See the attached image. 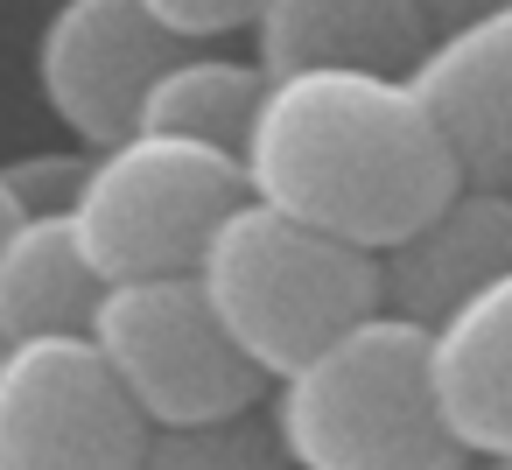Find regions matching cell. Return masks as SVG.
I'll return each instance as SVG.
<instances>
[{"mask_svg":"<svg viewBox=\"0 0 512 470\" xmlns=\"http://www.w3.org/2000/svg\"><path fill=\"white\" fill-rule=\"evenodd\" d=\"M428 43L435 15L414 0H260L253 8L260 78H302V71L407 78Z\"/></svg>","mask_w":512,"mask_h":470,"instance_id":"obj_10","label":"cell"},{"mask_svg":"<svg viewBox=\"0 0 512 470\" xmlns=\"http://www.w3.org/2000/svg\"><path fill=\"white\" fill-rule=\"evenodd\" d=\"M260 99H267V78H260L253 57L183 50V57L148 85V99H141V113H134V134L190 141V148H211V155H232V162H239Z\"/></svg>","mask_w":512,"mask_h":470,"instance_id":"obj_13","label":"cell"},{"mask_svg":"<svg viewBox=\"0 0 512 470\" xmlns=\"http://www.w3.org/2000/svg\"><path fill=\"white\" fill-rule=\"evenodd\" d=\"M505 274H512V190H456L435 218L372 253L379 316L414 330H435L449 309H463L477 288Z\"/></svg>","mask_w":512,"mask_h":470,"instance_id":"obj_9","label":"cell"},{"mask_svg":"<svg viewBox=\"0 0 512 470\" xmlns=\"http://www.w3.org/2000/svg\"><path fill=\"white\" fill-rule=\"evenodd\" d=\"M239 176L253 204L358 253H386L463 190L414 92L365 71L267 78Z\"/></svg>","mask_w":512,"mask_h":470,"instance_id":"obj_1","label":"cell"},{"mask_svg":"<svg viewBox=\"0 0 512 470\" xmlns=\"http://www.w3.org/2000/svg\"><path fill=\"white\" fill-rule=\"evenodd\" d=\"M85 148H50V155H15L0 162V197L15 218H71L78 183H85Z\"/></svg>","mask_w":512,"mask_h":470,"instance_id":"obj_15","label":"cell"},{"mask_svg":"<svg viewBox=\"0 0 512 470\" xmlns=\"http://www.w3.org/2000/svg\"><path fill=\"white\" fill-rule=\"evenodd\" d=\"M99 281L78 260L64 218H15L0 239V344H57L85 337L99 309Z\"/></svg>","mask_w":512,"mask_h":470,"instance_id":"obj_12","label":"cell"},{"mask_svg":"<svg viewBox=\"0 0 512 470\" xmlns=\"http://www.w3.org/2000/svg\"><path fill=\"white\" fill-rule=\"evenodd\" d=\"M134 470H288L267 414H232V421H204V428H148L141 463Z\"/></svg>","mask_w":512,"mask_h":470,"instance_id":"obj_14","label":"cell"},{"mask_svg":"<svg viewBox=\"0 0 512 470\" xmlns=\"http://www.w3.org/2000/svg\"><path fill=\"white\" fill-rule=\"evenodd\" d=\"M148 428L85 337L0 358V470H134Z\"/></svg>","mask_w":512,"mask_h":470,"instance_id":"obj_6","label":"cell"},{"mask_svg":"<svg viewBox=\"0 0 512 470\" xmlns=\"http://www.w3.org/2000/svg\"><path fill=\"white\" fill-rule=\"evenodd\" d=\"M183 50L155 29L148 0H64L36 36V92L85 141V155L134 134L148 85Z\"/></svg>","mask_w":512,"mask_h":470,"instance_id":"obj_7","label":"cell"},{"mask_svg":"<svg viewBox=\"0 0 512 470\" xmlns=\"http://www.w3.org/2000/svg\"><path fill=\"white\" fill-rule=\"evenodd\" d=\"M491 470H512V456H505V463H491Z\"/></svg>","mask_w":512,"mask_h":470,"instance_id":"obj_18","label":"cell"},{"mask_svg":"<svg viewBox=\"0 0 512 470\" xmlns=\"http://www.w3.org/2000/svg\"><path fill=\"white\" fill-rule=\"evenodd\" d=\"M0 358H8V344H0Z\"/></svg>","mask_w":512,"mask_h":470,"instance_id":"obj_19","label":"cell"},{"mask_svg":"<svg viewBox=\"0 0 512 470\" xmlns=\"http://www.w3.org/2000/svg\"><path fill=\"white\" fill-rule=\"evenodd\" d=\"M92 358L120 386L141 428H204L253 414L267 379L225 344L190 274L176 281H127L106 288L85 330Z\"/></svg>","mask_w":512,"mask_h":470,"instance_id":"obj_5","label":"cell"},{"mask_svg":"<svg viewBox=\"0 0 512 470\" xmlns=\"http://www.w3.org/2000/svg\"><path fill=\"white\" fill-rule=\"evenodd\" d=\"M190 281H197L211 323L225 330V344L260 379H288L330 337L379 316L372 253L337 246V239H323V232H309L253 197L211 232Z\"/></svg>","mask_w":512,"mask_h":470,"instance_id":"obj_3","label":"cell"},{"mask_svg":"<svg viewBox=\"0 0 512 470\" xmlns=\"http://www.w3.org/2000/svg\"><path fill=\"white\" fill-rule=\"evenodd\" d=\"M267 428L288 470H463L428 386V330L365 316L288 379H274Z\"/></svg>","mask_w":512,"mask_h":470,"instance_id":"obj_2","label":"cell"},{"mask_svg":"<svg viewBox=\"0 0 512 470\" xmlns=\"http://www.w3.org/2000/svg\"><path fill=\"white\" fill-rule=\"evenodd\" d=\"M400 85L442 134L463 190H512V0L435 36Z\"/></svg>","mask_w":512,"mask_h":470,"instance_id":"obj_8","label":"cell"},{"mask_svg":"<svg viewBox=\"0 0 512 470\" xmlns=\"http://www.w3.org/2000/svg\"><path fill=\"white\" fill-rule=\"evenodd\" d=\"M239 204H246V176L232 155L127 134L85 162V183H78V204L64 225H71L92 281L127 288V281L190 274L197 253L211 246V232Z\"/></svg>","mask_w":512,"mask_h":470,"instance_id":"obj_4","label":"cell"},{"mask_svg":"<svg viewBox=\"0 0 512 470\" xmlns=\"http://www.w3.org/2000/svg\"><path fill=\"white\" fill-rule=\"evenodd\" d=\"M148 15L176 50H197V43H225L253 29V0H148Z\"/></svg>","mask_w":512,"mask_h":470,"instance_id":"obj_16","label":"cell"},{"mask_svg":"<svg viewBox=\"0 0 512 470\" xmlns=\"http://www.w3.org/2000/svg\"><path fill=\"white\" fill-rule=\"evenodd\" d=\"M428 386L463 456H512V274L428 330Z\"/></svg>","mask_w":512,"mask_h":470,"instance_id":"obj_11","label":"cell"},{"mask_svg":"<svg viewBox=\"0 0 512 470\" xmlns=\"http://www.w3.org/2000/svg\"><path fill=\"white\" fill-rule=\"evenodd\" d=\"M8 225H15V211H8V197H0V239H8Z\"/></svg>","mask_w":512,"mask_h":470,"instance_id":"obj_17","label":"cell"}]
</instances>
